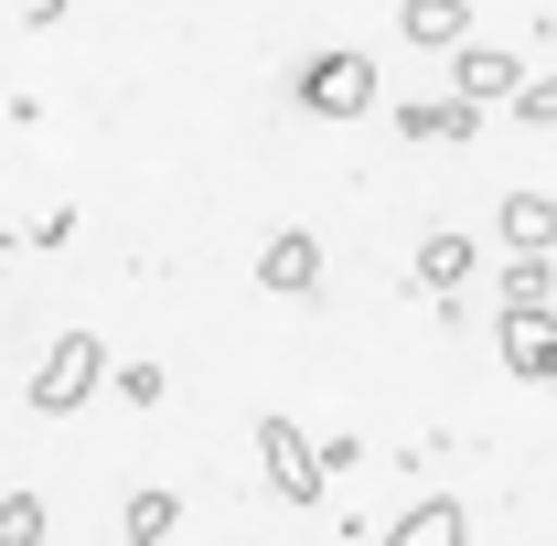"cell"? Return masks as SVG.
Returning <instances> with one entry per match:
<instances>
[{
  "label": "cell",
  "instance_id": "6da1fadb",
  "mask_svg": "<svg viewBox=\"0 0 557 546\" xmlns=\"http://www.w3.org/2000/svg\"><path fill=\"white\" fill-rule=\"evenodd\" d=\"M97 375H108V343L97 333H54L44 364H33V418H75L86 397H97Z\"/></svg>",
  "mask_w": 557,
  "mask_h": 546
},
{
  "label": "cell",
  "instance_id": "277c9868",
  "mask_svg": "<svg viewBox=\"0 0 557 546\" xmlns=\"http://www.w3.org/2000/svg\"><path fill=\"white\" fill-rule=\"evenodd\" d=\"M258 289H269V300H311V289H322V236H311V225H278L269 247H258Z\"/></svg>",
  "mask_w": 557,
  "mask_h": 546
},
{
  "label": "cell",
  "instance_id": "e0dca14e",
  "mask_svg": "<svg viewBox=\"0 0 557 546\" xmlns=\"http://www.w3.org/2000/svg\"><path fill=\"white\" fill-rule=\"evenodd\" d=\"M11 11H22V22H65V0H11Z\"/></svg>",
  "mask_w": 557,
  "mask_h": 546
},
{
  "label": "cell",
  "instance_id": "9c48e42d",
  "mask_svg": "<svg viewBox=\"0 0 557 546\" xmlns=\"http://www.w3.org/2000/svg\"><path fill=\"white\" fill-rule=\"evenodd\" d=\"M397 33H408L418 54H461V44H472V0H408Z\"/></svg>",
  "mask_w": 557,
  "mask_h": 546
},
{
  "label": "cell",
  "instance_id": "30bf717a",
  "mask_svg": "<svg viewBox=\"0 0 557 546\" xmlns=\"http://www.w3.org/2000/svg\"><path fill=\"white\" fill-rule=\"evenodd\" d=\"M397 129H408V139H450V150H461V139H483V108H472V97H418V108H397Z\"/></svg>",
  "mask_w": 557,
  "mask_h": 546
},
{
  "label": "cell",
  "instance_id": "9a60e30c",
  "mask_svg": "<svg viewBox=\"0 0 557 546\" xmlns=\"http://www.w3.org/2000/svg\"><path fill=\"white\" fill-rule=\"evenodd\" d=\"M515 119H525V129H557V75H525V86H515Z\"/></svg>",
  "mask_w": 557,
  "mask_h": 546
},
{
  "label": "cell",
  "instance_id": "5b68a950",
  "mask_svg": "<svg viewBox=\"0 0 557 546\" xmlns=\"http://www.w3.org/2000/svg\"><path fill=\"white\" fill-rule=\"evenodd\" d=\"M525 54H504V44H461V65H450V97H472V108H493V97H504V108H515V86H525Z\"/></svg>",
  "mask_w": 557,
  "mask_h": 546
},
{
  "label": "cell",
  "instance_id": "2e32d148",
  "mask_svg": "<svg viewBox=\"0 0 557 546\" xmlns=\"http://www.w3.org/2000/svg\"><path fill=\"white\" fill-rule=\"evenodd\" d=\"M108 386H119V408H161V364H119Z\"/></svg>",
  "mask_w": 557,
  "mask_h": 546
},
{
  "label": "cell",
  "instance_id": "ac0fdd59",
  "mask_svg": "<svg viewBox=\"0 0 557 546\" xmlns=\"http://www.w3.org/2000/svg\"><path fill=\"white\" fill-rule=\"evenodd\" d=\"M0 269H11V225H0Z\"/></svg>",
  "mask_w": 557,
  "mask_h": 546
},
{
  "label": "cell",
  "instance_id": "ba28073f",
  "mask_svg": "<svg viewBox=\"0 0 557 546\" xmlns=\"http://www.w3.org/2000/svg\"><path fill=\"white\" fill-rule=\"evenodd\" d=\"M375 546H472V514H461L450 493H429V504H408V514H397Z\"/></svg>",
  "mask_w": 557,
  "mask_h": 546
},
{
  "label": "cell",
  "instance_id": "8992f818",
  "mask_svg": "<svg viewBox=\"0 0 557 546\" xmlns=\"http://www.w3.org/2000/svg\"><path fill=\"white\" fill-rule=\"evenodd\" d=\"M504 364L525 386H557V311H504Z\"/></svg>",
  "mask_w": 557,
  "mask_h": 546
},
{
  "label": "cell",
  "instance_id": "7a4b0ae2",
  "mask_svg": "<svg viewBox=\"0 0 557 546\" xmlns=\"http://www.w3.org/2000/svg\"><path fill=\"white\" fill-rule=\"evenodd\" d=\"M258 472L278 482V504H322V482H333V472H322V439H300L278 408L258 418Z\"/></svg>",
  "mask_w": 557,
  "mask_h": 546
},
{
  "label": "cell",
  "instance_id": "3957f363",
  "mask_svg": "<svg viewBox=\"0 0 557 546\" xmlns=\"http://www.w3.org/2000/svg\"><path fill=\"white\" fill-rule=\"evenodd\" d=\"M300 108L311 119H364L375 108V54H311L300 65Z\"/></svg>",
  "mask_w": 557,
  "mask_h": 546
},
{
  "label": "cell",
  "instance_id": "8fae6325",
  "mask_svg": "<svg viewBox=\"0 0 557 546\" xmlns=\"http://www.w3.org/2000/svg\"><path fill=\"white\" fill-rule=\"evenodd\" d=\"M504 247H525V258H557V194H504Z\"/></svg>",
  "mask_w": 557,
  "mask_h": 546
},
{
  "label": "cell",
  "instance_id": "5bb4252c",
  "mask_svg": "<svg viewBox=\"0 0 557 546\" xmlns=\"http://www.w3.org/2000/svg\"><path fill=\"white\" fill-rule=\"evenodd\" d=\"M0 546H44V493H0Z\"/></svg>",
  "mask_w": 557,
  "mask_h": 546
},
{
  "label": "cell",
  "instance_id": "4fadbf2b",
  "mask_svg": "<svg viewBox=\"0 0 557 546\" xmlns=\"http://www.w3.org/2000/svg\"><path fill=\"white\" fill-rule=\"evenodd\" d=\"M504 311H557V269H547V258L515 247V269H504Z\"/></svg>",
  "mask_w": 557,
  "mask_h": 546
},
{
  "label": "cell",
  "instance_id": "7c38bea8",
  "mask_svg": "<svg viewBox=\"0 0 557 546\" xmlns=\"http://www.w3.org/2000/svg\"><path fill=\"white\" fill-rule=\"evenodd\" d=\"M119 525H129V546H161L172 525H183V493H161V482H150V493H129V514H119Z\"/></svg>",
  "mask_w": 557,
  "mask_h": 546
},
{
  "label": "cell",
  "instance_id": "52a82bcc",
  "mask_svg": "<svg viewBox=\"0 0 557 546\" xmlns=\"http://www.w3.org/2000/svg\"><path fill=\"white\" fill-rule=\"evenodd\" d=\"M472 269H483V247H472V236H450V225H440V236H418V289H429V300H461Z\"/></svg>",
  "mask_w": 557,
  "mask_h": 546
}]
</instances>
